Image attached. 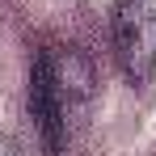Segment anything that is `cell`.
Here are the masks:
<instances>
[{"label":"cell","mask_w":156,"mask_h":156,"mask_svg":"<svg viewBox=\"0 0 156 156\" xmlns=\"http://www.w3.org/2000/svg\"><path fill=\"white\" fill-rule=\"evenodd\" d=\"M110 51L127 84L144 89L156 76V0L110 4Z\"/></svg>","instance_id":"1"},{"label":"cell","mask_w":156,"mask_h":156,"mask_svg":"<svg viewBox=\"0 0 156 156\" xmlns=\"http://www.w3.org/2000/svg\"><path fill=\"white\" fill-rule=\"evenodd\" d=\"M0 156H13V144H9L4 135H0Z\"/></svg>","instance_id":"3"},{"label":"cell","mask_w":156,"mask_h":156,"mask_svg":"<svg viewBox=\"0 0 156 156\" xmlns=\"http://www.w3.org/2000/svg\"><path fill=\"white\" fill-rule=\"evenodd\" d=\"M30 118L34 131L42 139V156H68V93H63V80H59V63L51 51H42L30 68Z\"/></svg>","instance_id":"2"}]
</instances>
